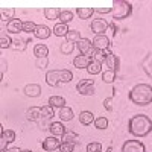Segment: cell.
<instances>
[{
    "mask_svg": "<svg viewBox=\"0 0 152 152\" xmlns=\"http://www.w3.org/2000/svg\"><path fill=\"white\" fill-rule=\"evenodd\" d=\"M128 131L134 137H146L149 132H152V120L145 114H137L129 119Z\"/></svg>",
    "mask_w": 152,
    "mask_h": 152,
    "instance_id": "6da1fadb",
    "label": "cell"
},
{
    "mask_svg": "<svg viewBox=\"0 0 152 152\" xmlns=\"http://www.w3.org/2000/svg\"><path fill=\"white\" fill-rule=\"evenodd\" d=\"M129 100L135 105H149L152 104V85L149 84H137L129 91Z\"/></svg>",
    "mask_w": 152,
    "mask_h": 152,
    "instance_id": "7a4b0ae2",
    "label": "cell"
},
{
    "mask_svg": "<svg viewBox=\"0 0 152 152\" xmlns=\"http://www.w3.org/2000/svg\"><path fill=\"white\" fill-rule=\"evenodd\" d=\"M132 14V5L125 0H113L111 15L116 20H125Z\"/></svg>",
    "mask_w": 152,
    "mask_h": 152,
    "instance_id": "3957f363",
    "label": "cell"
},
{
    "mask_svg": "<svg viewBox=\"0 0 152 152\" xmlns=\"http://www.w3.org/2000/svg\"><path fill=\"white\" fill-rule=\"evenodd\" d=\"M76 90L82 96H93L94 94V79H82L76 85Z\"/></svg>",
    "mask_w": 152,
    "mask_h": 152,
    "instance_id": "277c9868",
    "label": "cell"
},
{
    "mask_svg": "<svg viewBox=\"0 0 152 152\" xmlns=\"http://www.w3.org/2000/svg\"><path fill=\"white\" fill-rule=\"evenodd\" d=\"M76 47H78V50L81 52V55H85V56H90L93 58L96 49L93 47V41H90L88 38H81V40L76 43Z\"/></svg>",
    "mask_w": 152,
    "mask_h": 152,
    "instance_id": "5b68a950",
    "label": "cell"
},
{
    "mask_svg": "<svg viewBox=\"0 0 152 152\" xmlns=\"http://www.w3.org/2000/svg\"><path fill=\"white\" fill-rule=\"evenodd\" d=\"M108 24L110 23H107L105 18H96V20L91 21L90 29L94 35H105L107 31H108Z\"/></svg>",
    "mask_w": 152,
    "mask_h": 152,
    "instance_id": "8992f818",
    "label": "cell"
},
{
    "mask_svg": "<svg viewBox=\"0 0 152 152\" xmlns=\"http://www.w3.org/2000/svg\"><path fill=\"white\" fill-rule=\"evenodd\" d=\"M146 148L142 142L138 140H128L122 146V152H145Z\"/></svg>",
    "mask_w": 152,
    "mask_h": 152,
    "instance_id": "52a82bcc",
    "label": "cell"
},
{
    "mask_svg": "<svg viewBox=\"0 0 152 152\" xmlns=\"http://www.w3.org/2000/svg\"><path fill=\"white\" fill-rule=\"evenodd\" d=\"M93 47H94L96 50L110 49V47H111L110 37H107V35H94V38H93Z\"/></svg>",
    "mask_w": 152,
    "mask_h": 152,
    "instance_id": "ba28073f",
    "label": "cell"
},
{
    "mask_svg": "<svg viewBox=\"0 0 152 152\" xmlns=\"http://www.w3.org/2000/svg\"><path fill=\"white\" fill-rule=\"evenodd\" d=\"M62 140H59V137H53V135H50L47 138H44L43 140V149L47 151V152H52V151H56L59 149Z\"/></svg>",
    "mask_w": 152,
    "mask_h": 152,
    "instance_id": "9c48e42d",
    "label": "cell"
},
{
    "mask_svg": "<svg viewBox=\"0 0 152 152\" xmlns=\"http://www.w3.org/2000/svg\"><path fill=\"white\" fill-rule=\"evenodd\" d=\"M46 82L50 87H58L61 85V73L59 70H50L46 73Z\"/></svg>",
    "mask_w": 152,
    "mask_h": 152,
    "instance_id": "30bf717a",
    "label": "cell"
},
{
    "mask_svg": "<svg viewBox=\"0 0 152 152\" xmlns=\"http://www.w3.org/2000/svg\"><path fill=\"white\" fill-rule=\"evenodd\" d=\"M52 34H53L52 29H50L49 26H46V24H37V29L34 32V35L37 38H40V40H47Z\"/></svg>",
    "mask_w": 152,
    "mask_h": 152,
    "instance_id": "8fae6325",
    "label": "cell"
},
{
    "mask_svg": "<svg viewBox=\"0 0 152 152\" xmlns=\"http://www.w3.org/2000/svg\"><path fill=\"white\" fill-rule=\"evenodd\" d=\"M6 31L9 34H20L23 32V21L20 18H14L6 24Z\"/></svg>",
    "mask_w": 152,
    "mask_h": 152,
    "instance_id": "7c38bea8",
    "label": "cell"
},
{
    "mask_svg": "<svg viewBox=\"0 0 152 152\" xmlns=\"http://www.w3.org/2000/svg\"><path fill=\"white\" fill-rule=\"evenodd\" d=\"M41 108L40 107H31L26 111V119L29 122H40L41 120Z\"/></svg>",
    "mask_w": 152,
    "mask_h": 152,
    "instance_id": "4fadbf2b",
    "label": "cell"
},
{
    "mask_svg": "<svg viewBox=\"0 0 152 152\" xmlns=\"http://www.w3.org/2000/svg\"><path fill=\"white\" fill-rule=\"evenodd\" d=\"M90 62H91V58L90 56L78 55V56H75V59H73V66L76 69H87L88 66H90Z\"/></svg>",
    "mask_w": 152,
    "mask_h": 152,
    "instance_id": "5bb4252c",
    "label": "cell"
},
{
    "mask_svg": "<svg viewBox=\"0 0 152 152\" xmlns=\"http://www.w3.org/2000/svg\"><path fill=\"white\" fill-rule=\"evenodd\" d=\"M24 94H26L28 97H38L41 94V87L38 84H28L26 87H24Z\"/></svg>",
    "mask_w": 152,
    "mask_h": 152,
    "instance_id": "9a60e30c",
    "label": "cell"
},
{
    "mask_svg": "<svg viewBox=\"0 0 152 152\" xmlns=\"http://www.w3.org/2000/svg\"><path fill=\"white\" fill-rule=\"evenodd\" d=\"M50 134H52L53 137H64V134L67 132L64 125H62L61 122H52V125H50Z\"/></svg>",
    "mask_w": 152,
    "mask_h": 152,
    "instance_id": "2e32d148",
    "label": "cell"
},
{
    "mask_svg": "<svg viewBox=\"0 0 152 152\" xmlns=\"http://www.w3.org/2000/svg\"><path fill=\"white\" fill-rule=\"evenodd\" d=\"M105 64H107L108 70H114V72L117 73V72H119V66H120V59H119V56H117V55L111 53L110 56H107Z\"/></svg>",
    "mask_w": 152,
    "mask_h": 152,
    "instance_id": "e0dca14e",
    "label": "cell"
},
{
    "mask_svg": "<svg viewBox=\"0 0 152 152\" xmlns=\"http://www.w3.org/2000/svg\"><path fill=\"white\" fill-rule=\"evenodd\" d=\"M140 66H142L143 72L149 76V78H152V52L148 53V55L143 58V61H142Z\"/></svg>",
    "mask_w": 152,
    "mask_h": 152,
    "instance_id": "ac0fdd59",
    "label": "cell"
},
{
    "mask_svg": "<svg viewBox=\"0 0 152 152\" xmlns=\"http://www.w3.org/2000/svg\"><path fill=\"white\" fill-rule=\"evenodd\" d=\"M66 99L62 97V96H50L49 97V104L47 105H50V107H53V108H64L66 107Z\"/></svg>",
    "mask_w": 152,
    "mask_h": 152,
    "instance_id": "d6986e66",
    "label": "cell"
},
{
    "mask_svg": "<svg viewBox=\"0 0 152 152\" xmlns=\"http://www.w3.org/2000/svg\"><path fill=\"white\" fill-rule=\"evenodd\" d=\"M61 11L62 9H58V8H44V17L47 20H59V15H61Z\"/></svg>",
    "mask_w": 152,
    "mask_h": 152,
    "instance_id": "ffe728a7",
    "label": "cell"
},
{
    "mask_svg": "<svg viewBox=\"0 0 152 152\" xmlns=\"http://www.w3.org/2000/svg\"><path fill=\"white\" fill-rule=\"evenodd\" d=\"M79 122L82 125H85V126L91 125L94 122V114L91 111H82V113H79Z\"/></svg>",
    "mask_w": 152,
    "mask_h": 152,
    "instance_id": "44dd1931",
    "label": "cell"
},
{
    "mask_svg": "<svg viewBox=\"0 0 152 152\" xmlns=\"http://www.w3.org/2000/svg\"><path fill=\"white\" fill-rule=\"evenodd\" d=\"M34 55L37 58H47L49 55V47L46 44H35L34 47Z\"/></svg>",
    "mask_w": 152,
    "mask_h": 152,
    "instance_id": "7402d4cb",
    "label": "cell"
},
{
    "mask_svg": "<svg viewBox=\"0 0 152 152\" xmlns=\"http://www.w3.org/2000/svg\"><path fill=\"white\" fill-rule=\"evenodd\" d=\"M62 142H69V143H73V145H81V137L73 132V131H67L62 137Z\"/></svg>",
    "mask_w": 152,
    "mask_h": 152,
    "instance_id": "603a6c76",
    "label": "cell"
},
{
    "mask_svg": "<svg viewBox=\"0 0 152 152\" xmlns=\"http://www.w3.org/2000/svg\"><path fill=\"white\" fill-rule=\"evenodd\" d=\"M69 26L67 24H64V23H58V24H55V28L52 29V32L55 34V37H67V34H69Z\"/></svg>",
    "mask_w": 152,
    "mask_h": 152,
    "instance_id": "cb8c5ba5",
    "label": "cell"
},
{
    "mask_svg": "<svg viewBox=\"0 0 152 152\" xmlns=\"http://www.w3.org/2000/svg\"><path fill=\"white\" fill-rule=\"evenodd\" d=\"M58 116L62 122H70L73 119V110L70 107H64V108H61L59 113H58Z\"/></svg>",
    "mask_w": 152,
    "mask_h": 152,
    "instance_id": "d4e9b609",
    "label": "cell"
},
{
    "mask_svg": "<svg viewBox=\"0 0 152 152\" xmlns=\"http://www.w3.org/2000/svg\"><path fill=\"white\" fill-rule=\"evenodd\" d=\"M0 14H2V21H3V23L6 21V24H8L11 20H14L15 9H14V8H8V9L2 8V9H0Z\"/></svg>",
    "mask_w": 152,
    "mask_h": 152,
    "instance_id": "484cf974",
    "label": "cell"
},
{
    "mask_svg": "<svg viewBox=\"0 0 152 152\" xmlns=\"http://www.w3.org/2000/svg\"><path fill=\"white\" fill-rule=\"evenodd\" d=\"M87 72L90 73L91 76H94V75H99L100 72H102V62H99V61H93V59H91L90 66L87 67Z\"/></svg>",
    "mask_w": 152,
    "mask_h": 152,
    "instance_id": "4316f807",
    "label": "cell"
},
{
    "mask_svg": "<svg viewBox=\"0 0 152 152\" xmlns=\"http://www.w3.org/2000/svg\"><path fill=\"white\" fill-rule=\"evenodd\" d=\"M76 14L79 15L81 20H87L94 14V8H78L76 9Z\"/></svg>",
    "mask_w": 152,
    "mask_h": 152,
    "instance_id": "83f0119b",
    "label": "cell"
},
{
    "mask_svg": "<svg viewBox=\"0 0 152 152\" xmlns=\"http://www.w3.org/2000/svg\"><path fill=\"white\" fill-rule=\"evenodd\" d=\"M28 43H29L28 40H23V38H15V40H12V46H11V49L18 50V52H23V50L26 49Z\"/></svg>",
    "mask_w": 152,
    "mask_h": 152,
    "instance_id": "f1b7e54d",
    "label": "cell"
},
{
    "mask_svg": "<svg viewBox=\"0 0 152 152\" xmlns=\"http://www.w3.org/2000/svg\"><path fill=\"white\" fill-rule=\"evenodd\" d=\"M93 123H94V128H96V129H100V131L108 128V119H107V117H104V116L96 117Z\"/></svg>",
    "mask_w": 152,
    "mask_h": 152,
    "instance_id": "f546056e",
    "label": "cell"
},
{
    "mask_svg": "<svg viewBox=\"0 0 152 152\" xmlns=\"http://www.w3.org/2000/svg\"><path fill=\"white\" fill-rule=\"evenodd\" d=\"M116 72L114 70H105L104 73H102V81L105 82V84H113L114 82V79H116Z\"/></svg>",
    "mask_w": 152,
    "mask_h": 152,
    "instance_id": "4dcf8cb0",
    "label": "cell"
},
{
    "mask_svg": "<svg viewBox=\"0 0 152 152\" xmlns=\"http://www.w3.org/2000/svg\"><path fill=\"white\" fill-rule=\"evenodd\" d=\"M66 38H67L66 41L76 44V43H78L82 37H81V32H79V31H69V34H67V37H66Z\"/></svg>",
    "mask_w": 152,
    "mask_h": 152,
    "instance_id": "1f68e13d",
    "label": "cell"
},
{
    "mask_svg": "<svg viewBox=\"0 0 152 152\" xmlns=\"http://www.w3.org/2000/svg\"><path fill=\"white\" fill-rule=\"evenodd\" d=\"M72 20H73V12H72V11H69V9L61 11V15H59V21H61V23L67 24V23H70Z\"/></svg>",
    "mask_w": 152,
    "mask_h": 152,
    "instance_id": "d6a6232c",
    "label": "cell"
},
{
    "mask_svg": "<svg viewBox=\"0 0 152 152\" xmlns=\"http://www.w3.org/2000/svg\"><path fill=\"white\" fill-rule=\"evenodd\" d=\"M0 138H3V140H6L8 143H12L15 140V131H12V129H3L2 131V137Z\"/></svg>",
    "mask_w": 152,
    "mask_h": 152,
    "instance_id": "836d02e7",
    "label": "cell"
},
{
    "mask_svg": "<svg viewBox=\"0 0 152 152\" xmlns=\"http://www.w3.org/2000/svg\"><path fill=\"white\" fill-rule=\"evenodd\" d=\"M75 47H76V44H73V43H69V41H64V43H61V52L64 53V55H70L73 50H75Z\"/></svg>",
    "mask_w": 152,
    "mask_h": 152,
    "instance_id": "e575fe53",
    "label": "cell"
},
{
    "mask_svg": "<svg viewBox=\"0 0 152 152\" xmlns=\"http://www.w3.org/2000/svg\"><path fill=\"white\" fill-rule=\"evenodd\" d=\"M41 116L43 119H52L55 116V111H53V107H50V105H44L41 108Z\"/></svg>",
    "mask_w": 152,
    "mask_h": 152,
    "instance_id": "d590c367",
    "label": "cell"
},
{
    "mask_svg": "<svg viewBox=\"0 0 152 152\" xmlns=\"http://www.w3.org/2000/svg\"><path fill=\"white\" fill-rule=\"evenodd\" d=\"M61 73V84H69L73 79V73L70 70H59Z\"/></svg>",
    "mask_w": 152,
    "mask_h": 152,
    "instance_id": "8d00e7d4",
    "label": "cell"
},
{
    "mask_svg": "<svg viewBox=\"0 0 152 152\" xmlns=\"http://www.w3.org/2000/svg\"><path fill=\"white\" fill-rule=\"evenodd\" d=\"M35 29H37V24H35L34 21H31V20H28V21H23V32L34 34V32H35Z\"/></svg>",
    "mask_w": 152,
    "mask_h": 152,
    "instance_id": "74e56055",
    "label": "cell"
},
{
    "mask_svg": "<svg viewBox=\"0 0 152 152\" xmlns=\"http://www.w3.org/2000/svg\"><path fill=\"white\" fill-rule=\"evenodd\" d=\"M87 152H102V145L99 142H91L87 145Z\"/></svg>",
    "mask_w": 152,
    "mask_h": 152,
    "instance_id": "f35d334b",
    "label": "cell"
},
{
    "mask_svg": "<svg viewBox=\"0 0 152 152\" xmlns=\"http://www.w3.org/2000/svg\"><path fill=\"white\" fill-rule=\"evenodd\" d=\"M11 46H12V40H11L8 35H2V37H0V47H2L3 50L8 49V47H11Z\"/></svg>",
    "mask_w": 152,
    "mask_h": 152,
    "instance_id": "ab89813d",
    "label": "cell"
},
{
    "mask_svg": "<svg viewBox=\"0 0 152 152\" xmlns=\"http://www.w3.org/2000/svg\"><path fill=\"white\" fill-rule=\"evenodd\" d=\"M75 146H76V145H73V143L62 142L61 146H59V151H61V152H72V151H75Z\"/></svg>",
    "mask_w": 152,
    "mask_h": 152,
    "instance_id": "60d3db41",
    "label": "cell"
},
{
    "mask_svg": "<svg viewBox=\"0 0 152 152\" xmlns=\"http://www.w3.org/2000/svg\"><path fill=\"white\" fill-rule=\"evenodd\" d=\"M35 66L38 67V69H46L47 66H49V58H37L35 59Z\"/></svg>",
    "mask_w": 152,
    "mask_h": 152,
    "instance_id": "b9f144b4",
    "label": "cell"
},
{
    "mask_svg": "<svg viewBox=\"0 0 152 152\" xmlns=\"http://www.w3.org/2000/svg\"><path fill=\"white\" fill-rule=\"evenodd\" d=\"M117 31H119V28H117V24L116 23H110L108 24V32H110V40H111V38H114V37H116V34H117Z\"/></svg>",
    "mask_w": 152,
    "mask_h": 152,
    "instance_id": "7bdbcfd3",
    "label": "cell"
},
{
    "mask_svg": "<svg viewBox=\"0 0 152 152\" xmlns=\"http://www.w3.org/2000/svg\"><path fill=\"white\" fill-rule=\"evenodd\" d=\"M113 99H114V96H110V97L104 99V108L107 111H113Z\"/></svg>",
    "mask_w": 152,
    "mask_h": 152,
    "instance_id": "ee69618b",
    "label": "cell"
},
{
    "mask_svg": "<svg viewBox=\"0 0 152 152\" xmlns=\"http://www.w3.org/2000/svg\"><path fill=\"white\" fill-rule=\"evenodd\" d=\"M49 120H50V119H43V120L40 122L41 129H50V125H52V122L49 123Z\"/></svg>",
    "mask_w": 152,
    "mask_h": 152,
    "instance_id": "f6af8a7d",
    "label": "cell"
},
{
    "mask_svg": "<svg viewBox=\"0 0 152 152\" xmlns=\"http://www.w3.org/2000/svg\"><path fill=\"white\" fill-rule=\"evenodd\" d=\"M94 12H99V14H111V8H96Z\"/></svg>",
    "mask_w": 152,
    "mask_h": 152,
    "instance_id": "bcb514c9",
    "label": "cell"
},
{
    "mask_svg": "<svg viewBox=\"0 0 152 152\" xmlns=\"http://www.w3.org/2000/svg\"><path fill=\"white\" fill-rule=\"evenodd\" d=\"M8 142L6 140H3V138H0V151H2V152H5L6 151V148H8Z\"/></svg>",
    "mask_w": 152,
    "mask_h": 152,
    "instance_id": "7dc6e473",
    "label": "cell"
},
{
    "mask_svg": "<svg viewBox=\"0 0 152 152\" xmlns=\"http://www.w3.org/2000/svg\"><path fill=\"white\" fill-rule=\"evenodd\" d=\"M8 152H29V151H23V149H18V148H12Z\"/></svg>",
    "mask_w": 152,
    "mask_h": 152,
    "instance_id": "c3c4849f",
    "label": "cell"
},
{
    "mask_svg": "<svg viewBox=\"0 0 152 152\" xmlns=\"http://www.w3.org/2000/svg\"><path fill=\"white\" fill-rule=\"evenodd\" d=\"M72 152H78V151H72Z\"/></svg>",
    "mask_w": 152,
    "mask_h": 152,
    "instance_id": "681fc988",
    "label": "cell"
},
{
    "mask_svg": "<svg viewBox=\"0 0 152 152\" xmlns=\"http://www.w3.org/2000/svg\"><path fill=\"white\" fill-rule=\"evenodd\" d=\"M29 152H32V151H29Z\"/></svg>",
    "mask_w": 152,
    "mask_h": 152,
    "instance_id": "f907efd6",
    "label": "cell"
}]
</instances>
